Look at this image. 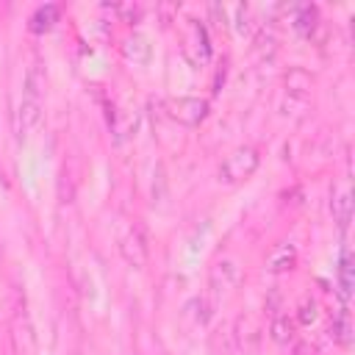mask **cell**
Here are the masks:
<instances>
[{
    "label": "cell",
    "mask_w": 355,
    "mask_h": 355,
    "mask_svg": "<svg viewBox=\"0 0 355 355\" xmlns=\"http://www.w3.org/2000/svg\"><path fill=\"white\" fill-rule=\"evenodd\" d=\"M255 166H258V153H255L252 147H239V150H233V153L222 161V166H219V180H225V183L244 180V178H250V175L255 172Z\"/></svg>",
    "instance_id": "6da1fadb"
},
{
    "label": "cell",
    "mask_w": 355,
    "mask_h": 355,
    "mask_svg": "<svg viewBox=\"0 0 355 355\" xmlns=\"http://www.w3.org/2000/svg\"><path fill=\"white\" fill-rule=\"evenodd\" d=\"M205 100H200V97H180V100H172L169 103V114L175 116V119H180V122H186V125H194V122H200L202 116H205Z\"/></svg>",
    "instance_id": "7a4b0ae2"
},
{
    "label": "cell",
    "mask_w": 355,
    "mask_h": 355,
    "mask_svg": "<svg viewBox=\"0 0 355 355\" xmlns=\"http://www.w3.org/2000/svg\"><path fill=\"white\" fill-rule=\"evenodd\" d=\"M330 211H333V219L338 222V227L344 230V227L349 225V219H352V194H349L347 186H341V189L333 194V200H330Z\"/></svg>",
    "instance_id": "3957f363"
},
{
    "label": "cell",
    "mask_w": 355,
    "mask_h": 355,
    "mask_svg": "<svg viewBox=\"0 0 355 355\" xmlns=\"http://www.w3.org/2000/svg\"><path fill=\"white\" fill-rule=\"evenodd\" d=\"M338 288H341V297L349 300L352 294V252L349 250H344L338 261Z\"/></svg>",
    "instance_id": "277c9868"
},
{
    "label": "cell",
    "mask_w": 355,
    "mask_h": 355,
    "mask_svg": "<svg viewBox=\"0 0 355 355\" xmlns=\"http://www.w3.org/2000/svg\"><path fill=\"white\" fill-rule=\"evenodd\" d=\"M294 258H297L294 247H291V244H280V247H277V250L272 252V258H269V269H272V272L288 269V266L294 263Z\"/></svg>",
    "instance_id": "5b68a950"
},
{
    "label": "cell",
    "mask_w": 355,
    "mask_h": 355,
    "mask_svg": "<svg viewBox=\"0 0 355 355\" xmlns=\"http://www.w3.org/2000/svg\"><path fill=\"white\" fill-rule=\"evenodd\" d=\"M125 55L133 58V61H147L150 58V44L144 36H130L125 42Z\"/></svg>",
    "instance_id": "8992f818"
},
{
    "label": "cell",
    "mask_w": 355,
    "mask_h": 355,
    "mask_svg": "<svg viewBox=\"0 0 355 355\" xmlns=\"http://www.w3.org/2000/svg\"><path fill=\"white\" fill-rule=\"evenodd\" d=\"M55 17H58V6L47 3V6H42V8H36V14L31 17V28H33V31H44V28L53 25Z\"/></svg>",
    "instance_id": "52a82bcc"
}]
</instances>
